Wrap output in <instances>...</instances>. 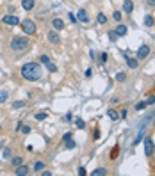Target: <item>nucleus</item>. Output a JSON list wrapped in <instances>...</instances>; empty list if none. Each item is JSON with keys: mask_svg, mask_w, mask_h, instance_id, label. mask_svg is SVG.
Wrapping results in <instances>:
<instances>
[{"mask_svg": "<svg viewBox=\"0 0 155 176\" xmlns=\"http://www.w3.org/2000/svg\"><path fill=\"white\" fill-rule=\"evenodd\" d=\"M127 116H129V110H127V109L120 110V118H121V119H127Z\"/></svg>", "mask_w": 155, "mask_h": 176, "instance_id": "38", "label": "nucleus"}, {"mask_svg": "<svg viewBox=\"0 0 155 176\" xmlns=\"http://www.w3.org/2000/svg\"><path fill=\"white\" fill-rule=\"evenodd\" d=\"M145 102H146V105H155V94H148Z\"/></svg>", "mask_w": 155, "mask_h": 176, "instance_id": "31", "label": "nucleus"}, {"mask_svg": "<svg viewBox=\"0 0 155 176\" xmlns=\"http://www.w3.org/2000/svg\"><path fill=\"white\" fill-rule=\"evenodd\" d=\"M107 59H109V53H107V52H102V53H100V61H102V62H107Z\"/></svg>", "mask_w": 155, "mask_h": 176, "instance_id": "35", "label": "nucleus"}, {"mask_svg": "<svg viewBox=\"0 0 155 176\" xmlns=\"http://www.w3.org/2000/svg\"><path fill=\"white\" fill-rule=\"evenodd\" d=\"M104 175H107V169L105 167H98V169H95L91 173V176H104Z\"/></svg>", "mask_w": 155, "mask_h": 176, "instance_id": "20", "label": "nucleus"}, {"mask_svg": "<svg viewBox=\"0 0 155 176\" xmlns=\"http://www.w3.org/2000/svg\"><path fill=\"white\" fill-rule=\"evenodd\" d=\"M21 7L25 11H32L36 7V0H21Z\"/></svg>", "mask_w": 155, "mask_h": 176, "instance_id": "14", "label": "nucleus"}, {"mask_svg": "<svg viewBox=\"0 0 155 176\" xmlns=\"http://www.w3.org/2000/svg\"><path fill=\"white\" fill-rule=\"evenodd\" d=\"M107 36H109V39H111L112 43L118 39V36H116V32H114V30H109V34H107Z\"/></svg>", "mask_w": 155, "mask_h": 176, "instance_id": "34", "label": "nucleus"}, {"mask_svg": "<svg viewBox=\"0 0 155 176\" xmlns=\"http://www.w3.org/2000/svg\"><path fill=\"white\" fill-rule=\"evenodd\" d=\"M64 146H66V150H73V148H77V142L73 141V137L70 139V141H66L64 142Z\"/></svg>", "mask_w": 155, "mask_h": 176, "instance_id": "26", "label": "nucleus"}, {"mask_svg": "<svg viewBox=\"0 0 155 176\" xmlns=\"http://www.w3.org/2000/svg\"><path fill=\"white\" fill-rule=\"evenodd\" d=\"M7 98H9V93H7L5 89H2V91H0V105H2V103H5V102H7Z\"/></svg>", "mask_w": 155, "mask_h": 176, "instance_id": "24", "label": "nucleus"}, {"mask_svg": "<svg viewBox=\"0 0 155 176\" xmlns=\"http://www.w3.org/2000/svg\"><path fill=\"white\" fill-rule=\"evenodd\" d=\"M77 175H79V176H86V167H82V166H80V167H79V171H77Z\"/></svg>", "mask_w": 155, "mask_h": 176, "instance_id": "41", "label": "nucleus"}, {"mask_svg": "<svg viewBox=\"0 0 155 176\" xmlns=\"http://www.w3.org/2000/svg\"><path fill=\"white\" fill-rule=\"evenodd\" d=\"M25 107V102L23 100H20V102H14L12 103V109H23Z\"/></svg>", "mask_w": 155, "mask_h": 176, "instance_id": "32", "label": "nucleus"}, {"mask_svg": "<svg viewBox=\"0 0 155 176\" xmlns=\"http://www.w3.org/2000/svg\"><path fill=\"white\" fill-rule=\"evenodd\" d=\"M114 78H116V82H120V84H121V82H125V80H127V75H125L123 71H120V73H116V77H114Z\"/></svg>", "mask_w": 155, "mask_h": 176, "instance_id": "25", "label": "nucleus"}, {"mask_svg": "<svg viewBox=\"0 0 155 176\" xmlns=\"http://www.w3.org/2000/svg\"><path fill=\"white\" fill-rule=\"evenodd\" d=\"M0 130H2V125H0Z\"/></svg>", "mask_w": 155, "mask_h": 176, "instance_id": "46", "label": "nucleus"}, {"mask_svg": "<svg viewBox=\"0 0 155 176\" xmlns=\"http://www.w3.org/2000/svg\"><path fill=\"white\" fill-rule=\"evenodd\" d=\"M20 27H21V30H23L27 36H34L36 30H37L34 20H29V18H27V20H21V21H20Z\"/></svg>", "mask_w": 155, "mask_h": 176, "instance_id": "3", "label": "nucleus"}, {"mask_svg": "<svg viewBox=\"0 0 155 176\" xmlns=\"http://www.w3.org/2000/svg\"><path fill=\"white\" fill-rule=\"evenodd\" d=\"M121 18H123V11H114V12H112V20H114V21H118V23H120V21H121Z\"/></svg>", "mask_w": 155, "mask_h": 176, "instance_id": "21", "label": "nucleus"}, {"mask_svg": "<svg viewBox=\"0 0 155 176\" xmlns=\"http://www.w3.org/2000/svg\"><path fill=\"white\" fill-rule=\"evenodd\" d=\"M34 118H36V121H43V119H46V118H48V112H37Z\"/></svg>", "mask_w": 155, "mask_h": 176, "instance_id": "28", "label": "nucleus"}, {"mask_svg": "<svg viewBox=\"0 0 155 176\" xmlns=\"http://www.w3.org/2000/svg\"><path fill=\"white\" fill-rule=\"evenodd\" d=\"M154 126H155V121H154Z\"/></svg>", "mask_w": 155, "mask_h": 176, "instance_id": "48", "label": "nucleus"}, {"mask_svg": "<svg viewBox=\"0 0 155 176\" xmlns=\"http://www.w3.org/2000/svg\"><path fill=\"white\" fill-rule=\"evenodd\" d=\"M96 21H98L100 25H105V23H107V16H105L104 12H98V14H96Z\"/></svg>", "mask_w": 155, "mask_h": 176, "instance_id": "19", "label": "nucleus"}, {"mask_svg": "<svg viewBox=\"0 0 155 176\" xmlns=\"http://www.w3.org/2000/svg\"><path fill=\"white\" fill-rule=\"evenodd\" d=\"M11 155H12V153H11V150H4V153H2V157H4L5 160H9V158H11Z\"/></svg>", "mask_w": 155, "mask_h": 176, "instance_id": "36", "label": "nucleus"}, {"mask_svg": "<svg viewBox=\"0 0 155 176\" xmlns=\"http://www.w3.org/2000/svg\"><path fill=\"white\" fill-rule=\"evenodd\" d=\"M148 55H150V46H148V45H141V46L137 48V52H136V57H137L139 61H145Z\"/></svg>", "mask_w": 155, "mask_h": 176, "instance_id": "6", "label": "nucleus"}, {"mask_svg": "<svg viewBox=\"0 0 155 176\" xmlns=\"http://www.w3.org/2000/svg\"><path fill=\"white\" fill-rule=\"evenodd\" d=\"M118 102H120V98H116V96H114V98H111V103H112V105H116Z\"/></svg>", "mask_w": 155, "mask_h": 176, "instance_id": "43", "label": "nucleus"}, {"mask_svg": "<svg viewBox=\"0 0 155 176\" xmlns=\"http://www.w3.org/2000/svg\"><path fill=\"white\" fill-rule=\"evenodd\" d=\"M154 85H155V84H154Z\"/></svg>", "mask_w": 155, "mask_h": 176, "instance_id": "49", "label": "nucleus"}, {"mask_svg": "<svg viewBox=\"0 0 155 176\" xmlns=\"http://www.w3.org/2000/svg\"><path fill=\"white\" fill-rule=\"evenodd\" d=\"M98 139H100V130L95 132V141H98Z\"/></svg>", "mask_w": 155, "mask_h": 176, "instance_id": "44", "label": "nucleus"}, {"mask_svg": "<svg viewBox=\"0 0 155 176\" xmlns=\"http://www.w3.org/2000/svg\"><path fill=\"white\" fill-rule=\"evenodd\" d=\"M75 125H77V128H80V130H84V128H86V123H84V119H80V118H77V119H75Z\"/></svg>", "mask_w": 155, "mask_h": 176, "instance_id": "29", "label": "nucleus"}, {"mask_svg": "<svg viewBox=\"0 0 155 176\" xmlns=\"http://www.w3.org/2000/svg\"><path fill=\"white\" fill-rule=\"evenodd\" d=\"M154 25H155L154 16H152V14H146V16H145V27H154Z\"/></svg>", "mask_w": 155, "mask_h": 176, "instance_id": "18", "label": "nucleus"}, {"mask_svg": "<svg viewBox=\"0 0 155 176\" xmlns=\"http://www.w3.org/2000/svg\"><path fill=\"white\" fill-rule=\"evenodd\" d=\"M75 16H77V21H80V23H89V14H87L86 9H79Z\"/></svg>", "mask_w": 155, "mask_h": 176, "instance_id": "7", "label": "nucleus"}, {"mask_svg": "<svg viewBox=\"0 0 155 176\" xmlns=\"http://www.w3.org/2000/svg\"><path fill=\"white\" fill-rule=\"evenodd\" d=\"M37 62H39V64H45V66H46V64L50 62V57L43 53V55H39V57H37Z\"/></svg>", "mask_w": 155, "mask_h": 176, "instance_id": "22", "label": "nucleus"}, {"mask_svg": "<svg viewBox=\"0 0 155 176\" xmlns=\"http://www.w3.org/2000/svg\"><path fill=\"white\" fill-rule=\"evenodd\" d=\"M146 107H148V105H146V102H145V100H143V102H137V103H136V110H137V112H139V110H145Z\"/></svg>", "mask_w": 155, "mask_h": 176, "instance_id": "27", "label": "nucleus"}, {"mask_svg": "<svg viewBox=\"0 0 155 176\" xmlns=\"http://www.w3.org/2000/svg\"><path fill=\"white\" fill-rule=\"evenodd\" d=\"M84 75H86V78H91V75H93V71H91V69H86V73H84Z\"/></svg>", "mask_w": 155, "mask_h": 176, "instance_id": "42", "label": "nucleus"}, {"mask_svg": "<svg viewBox=\"0 0 155 176\" xmlns=\"http://www.w3.org/2000/svg\"><path fill=\"white\" fill-rule=\"evenodd\" d=\"M114 32H116V36H118V37H123V36H127V34H129V27H127V25H123V23H118V27L114 28Z\"/></svg>", "mask_w": 155, "mask_h": 176, "instance_id": "10", "label": "nucleus"}, {"mask_svg": "<svg viewBox=\"0 0 155 176\" xmlns=\"http://www.w3.org/2000/svg\"><path fill=\"white\" fill-rule=\"evenodd\" d=\"M107 116H109L112 121H118V119H120V110H116V109H109V110H107Z\"/></svg>", "mask_w": 155, "mask_h": 176, "instance_id": "16", "label": "nucleus"}, {"mask_svg": "<svg viewBox=\"0 0 155 176\" xmlns=\"http://www.w3.org/2000/svg\"><path fill=\"white\" fill-rule=\"evenodd\" d=\"M46 39H48L52 45H59V43H61V36H59L57 30H50V32L46 34Z\"/></svg>", "mask_w": 155, "mask_h": 176, "instance_id": "8", "label": "nucleus"}, {"mask_svg": "<svg viewBox=\"0 0 155 176\" xmlns=\"http://www.w3.org/2000/svg\"><path fill=\"white\" fill-rule=\"evenodd\" d=\"M68 20H70L71 23H77V16H75L73 12H68Z\"/></svg>", "mask_w": 155, "mask_h": 176, "instance_id": "37", "label": "nucleus"}, {"mask_svg": "<svg viewBox=\"0 0 155 176\" xmlns=\"http://www.w3.org/2000/svg\"><path fill=\"white\" fill-rule=\"evenodd\" d=\"M71 119H73L71 112H68V114H64V116H62V121H71Z\"/></svg>", "mask_w": 155, "mask_h": 176, "instance_id": "39", "label": "nucleus"}, {"mask_svg": "<svg viewBox=\"0 0 155 176\" xmlns=\"http://www.w3.org/2000/svg\"><path fill=\"white\" fill-rule=\"evenodd\" d=\"M20 132H21L23 135H29V134H30V126H25V125H21V128H20Z\"/></svg>", "mask_w": 155, "mask_h": 176, "instance_id": "33", "label": "nucleus"}, {"mask_svg": "<svg viewBox=\"0 0 155 176\" xmlns=\"http://www.w3.org/2000/svg\"><path fill=\"white\" fill-rule=\"evenodd\" d=\"M146 4H148V5H150V7H155V0H148V2H146Z\"/></svg>", "mask_w": 155, "mask_h": 176, "instance_id": "45", "label": "nucleus"}, {"mask_svg": "<svg viewBox=\"0 0 155 176\" xmlns=\"http://www.w3.org/2000/svg\"><path fill=\"white\" fill-rule=\"evenodd\" d=\"M21 77L29 82H37L41 77H43V68L39 62H25L20 69Z\"/></svg>", "mask_w": 155, "mask_h": 176, "instance_id": "1", "label": "nucleus"}, {"mask_svg": "<svg viewBox=\"0 0 155 176\" xmlns=\"http://www.w3.org/2000/svg\"><path fill=\"white\" fill-rule=\"evenodd\" d=\"M11 164H12L14 167H18L20 164H23V158H21V157H11Z\"/></svg>", "mask_w": 155, "mask_h": 176, "instance_id": "23", "label": "nucleus"}, {"mask_svg": "<svg viewBox=\"0 0 155 176\" xmlns=\"http://www.w3.org/2000/svg\"><path fill=\"white\" fill-rule=\"evenodd\" d=\"M132 11H134V2L132 0H125L123 2V12L125 14H130Z\"/></svg>", "mask_w": 155, "mask_h": 176, "instance_id": "13", "label": "nucleus"}, {"mask_svg": "<svg viewBox=\"0 0 155 176\" xmlns=\"http://www.w3.org/2000/svg\"><path fill=\"white\" fill-rule=\"evenodd\" d=\"M29 173H30V169H29L27 166H23V164H20V166L14 169V175L16 176H27Z\"/></svg>", "mask_w": 155, "mask_h": 176, "instance_id": "11", "label": "nucleus"}, {"mask_svg": "<svg viewBox=\"0 0 155 176\" xmlns=\"http://www.w3.org/2000/svg\"><path fill=\"white\" fill-rule=\"evenodd\" d=\"M71 137H73V135H71V132H66V134H64V135H62V141H64V142H66V141H70V139H71Z\"/></svg>", "mask_w": 155, "mask_h": 176, "instance_id": "40", "label": "nucleus"}, {"mask_svg": "<svg viewBox=\"0 0 155 176\" xmlns=\"http://www.w3.org/2000/svg\"><path fill=\"white\" fill-rule=\"evenodd\" d=\"M45 167H46V166H45V162H43V160H37V162L34 164V167H32V169H34V173H37V175H41Z\"/></svg>", "mask_w": 155, "mask_h": 176, "instance_id": "15", "label": "nucleus"}, {"mask_svg": "<svg viewBox=\"0 0 155 176\" xmlns=\"http://www.w3.org/2000/svg\"><path fill=\"white\" fill-rule=\"evenodd\" d=\"M2 21L5 23V25H11V27H16V25H20V18L16 16V14H5L4 18H2Z\"/></svg>", "mask_w": 155, "mask_h": 176, "instance_id": "5", "label": "nucleus"}, {"mask_svg": "<svg viewBox=\"0 0 155 176\" xmlns=\"http://www.w3.org/2000/svg\"><path fill=\"white\" fill-rule=\"evenodd\" d=\"M52 27H54V30L61 32V30L64 28V21H62L61 18H54V20H52Z\"/></svg>", "mask_w": 155, "mask_h": 176, "instance_id": "12", "label": "nucleus"}, {"mask_svg": "<svg viewBox=\"0 0 155 176\" xmlns=\"http://www.w3.org/2000/svg\"><path fill=\"white\" fill-rule=\"evenodd\" d=\"M7 2H12V0H7Z\"/></svg>", "mask_w": 155, "mask_h": 176, "instance_id": "47", "label": "nucleus"}, {"mask_svg": "<svg viewBox=\"0 0 155 176\" xmlns=\"http://www.w3.org/2000/svg\"><path fill=\"white\" fill-rule=\"evenodd\" d=\"M118 157H120V144H116V146L111 150V153H109V158H111V160H116Z\"/></svg>", "mask_w": 155, "mask_h": 176, "instance_id": "17", "label": "nucleus"}, {"mask_svg": "<svg viewBox=\"0 0 155 176\" xmlns=\"http://www.w3.org/2000/svg\"><path fill=\"white\" fill-rule=\"evenodd\" d=\"M46 69H48L50 73H57V66H55L54 62H48V64H46Z\"/></svg>", "mask_w": 155, "mask_h": 176, "instance_id": "30", "label": "nucleus"}, {"mask_svg": "<svg viewBox=\"0 0 155 176\" xmlns=\"http://www.w3.org/2000/svg\"><path fill=\"white\" fill-rule=\"evenodd\" d=\"M143 146H145V155L148 158H152L155 153V144H154V139L152 137H145L143 139Z\"/></svg>", "mask_w": 155, "mask_h": 176, "instance_id": "4", "label": "nucleus"}, {"mask_svg": "<svg viewBox=\"0 0 155 176\" xmlns=\"http://www.w3.org/2000/svg\"><path fill=\"white\" fill-rule=\"evenodd\" d=\"M29 46H30V41L27 36H14L9 43V48L12 52H25V50H29Z\"/></svg>", "mask_w": 155, "mask_h": 176, "instance_id": "2", "label": "nucleus"}, {"mask_svg": "<svg viewBox=\"0 0 155 176\" xmlns=\"http://www.w3.org/2000/svg\"><path fill=\"white\" fill-rule=\"evenodd\" d=\"M125 61H127V64H129L130 69H137L139 68V59L137 57H130L129 53H125Z\"/></svg>", "mask_w": 155, "mask_h": 176, "instance_id": "9", "label": "nucleus"}]
</instances>
